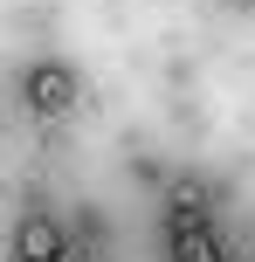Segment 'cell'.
I'll list each match as a JSON object with an SVG mask.
<instances>
[{
    "instance_id": "obj_1",
    "label": "cell",
    "mask_w": 255,
    "mask_h": 262,
    "mask_svg": "<svg viewBox=\"0 0 255 262\" xmlns=\"http://www.w3.org/2000/svg\"><path fill=\"white\" fill-rule=\"evenodd\" d=\"M21 90H28V111H35V118H62V111L76 104V69L69 62H35Z\"/></svg>"
},
{
    "instance_id": "obj_2",
    "label": "cell",
    "mask_w": 255,
    "mask_h": 262,
    "mask_svg": "<svg viewBox=\"0 0 255 262\" xmlns=\"http://www.w3.org/2000/svg\"><path fill=\"white\" fill-rule=\"evenodd\" d=\"M173 262H228L214 235V214H193V221H173Z\"/></svg>"
},
{
    "instance_id": "obj_3",
    "label": "cell",
    "mask_w": 255,
    "mask_h": 262,
    "mask_svg": "<svg viewBox=\"0 0 255 262\" xmlns=\"http://www.w3.org/2000/svg\"><path fill=\"white\" fill-rule=\"evenodd\" d=\"M62 228H55V214H21V228H14V255H21V262H55V249H62Z\"/></svg>"
},
{
    "instance_id": "obj_4",
    "label": "cell",
    "mask_w": 255,
    "mask_h": 262,
    "mask_svg": "<svg viewBox=\"0 0 255 262\" xmlns=\"http://www.w3.org/2000/svg\"><path fill=\"white\" fill-rule=\"evenodd\" d=\"M193 214H214V200H207L193 180H173V221H193Z\"/></svg>"
}]
</instances>
